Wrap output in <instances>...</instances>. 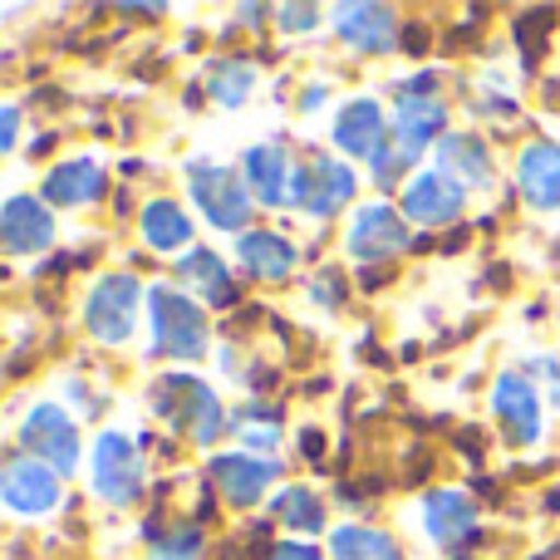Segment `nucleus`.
Instances as JSON below:
<instances>
[{
    "mask_svg": "<svg viewBox=\"0 0 560 560\" xmlns=\"http://www.w3.org/2000/svg\"><path fill=\"white\" fill-rule=\"evenodd\" d=\"M153 413L163 418L167 428L187 433L192 443H202V447L217 443V438H222V428L232 423V418H222V404H217V394L197 374H163V378H158Z\"/></svg>",
    "mask_w": 560,
    "mask_h": 560,
    "instance_id": "obj_1",
    "label": "nucleus"
},
{
    "mask_svg": "<svg viewBox=\"0 0 560 560\" xmlns=\"http://www.w3.org/2000/svg\"><path fill=\"white\" fill-rule=\"evenodd\" d=\"M148 315H153V354H163V359L207 354V315L192 295L153 285L148 290Z\"/></svg>",
    "mask_w": 560,
    "mask_h": 560,
    "instance_id": "obj_2",
    "label": "nucleus"
},
{
    "mask_svg": "<svg viewBox=\"0 0 560 560\" xmlns=\"http://www.w3.org/2000/svg\"><path fill=\"white\" fill-rule=\"evenodd\" d=\"M187 192H192L197 212L217 226V232H242L252 222V187L246 177H236V167L226 163H192L187 167Z\"/></svg>",
    "mask_w": 560,
    "mask_h": 560,
    "instance_id": "obj_3",
    "label": "nucleus"
},
{
    "mask_svg": "<svg viewBox=\"0 0 560 560\" xmlns=\"http://www.w3.org/2000/svg\"><path fill=\"white\" fill-rule=\"evenodd\" d=\"M138 295H143L138 276H128V271L104 276L84 300V329L98 339V345H124V339L133 335Z\"/></svg>",
    "mask_w": 560,
    "mask_h": 560,
    "instance_id": "obj_4",
    "label": "nucleus"
},
{
    "mask_svg": "<svg viewBox=\"0 0 560 560\" xmlns=\"http://www.w3.org/2000/svg\"><path fill=\"white\" fill-rule=\"evenodd\" d=\"M359 177L349 163H339V158L329 153H315L305 167H295V177H290V207H305L310 217H335L339 207L354 197Z\"/></svg>",
    "mask_w": 560,
    "mask_h": 560,
    "instance_id": "obj_5",
    "label": "nucleus"
},
{
    "mask_svg": "<svg viewBox=\"0 0 560 560\" xmlns=\"http://www.w3.org/2000/svg\"><path fill=\"white\" fill-rule=\"evenodd\" d=\"M20 447L45 467H55L59 477H69L79 467V423L59 404H35L20 423Z\"/></svg>",
    "mask_w": 560,
    "mask_h": 560,
    "instance_id": "obj_6",
    "label": "nucleus"
},
{
    "mask_svg": "<svg viewBox=\"0 0 560 560\" xmlns=\"http://www.w3.org/2000/svg\"><path fill=\"white\" fill-rule=\"evenodd\" d=\"M94 492L114 506H133L143 497V457L138 443L124 433H104L94 443Z\"/></svg>",
    "mask_w": 560,
    "mask_h": 560,
    "instance_id": "obj_7",
    "label": "nucleus"
},
{
    "mask_svg": "<svg viewBox=\"0 0 560 560\" xmlns=\"http://www.w3.org/2000/svg\"><path fill=\"white\" fill-rule=\"evenodd\" d=\"M345 246H349V256H354V266L394 261V256L408 246V217H404V212H394L388 202L359 207L354 222H349Z\"/></svg>",
    "mask_w": 560,
    "mask_h": 560,
    "instance_id": "obj_8",
    "label": "nucleus"
},
{
    "mask_svg": "<svg viewBox=\"0 0 560 560\" xmlns=\"http://www.w3.org/2000/svg\"><path fill=\"white\" fill-rule=\"evenodd\" d=\"M0 497L20 516H45L59 502V472L45 467L39 457L15 453V457H5V472H0Z\"/></svg>",
    "mask_w": 560,
    "mask_h": 560,
    "instance_id": "obj_9",
    "label": "nucleus"
},
{
    "mask_svg": "<svg viewBox=\"0 0 560 560\" xmlns=\"http://www.w3.org/2000/svg\"><path fill=\"white\" fill-rule=\"evenodd\" d=\"M463 197H467L463 183H453L443 167H428L404 187V217L418 226H447L463 217Z\"/></svg>",
    "mask_w": 560,
    "mask_h": 560,
    "instance_id": "obj_10",
    "label": "nucleus"
},
{
    "mask_svg": "<svg viewBox=\"0 0 560 560\" xmlns=\"http://www.w3.org/2000/svg\"><path fill=\"white\" fill-rule=\"evenodd\" d=\"M207 477L222 487L226 502L252 506L266 497V487L280 477V457H246V453H217L207 463Z\"/></svg>",
    "mask_w": 560,
    "mask_h": 560,
    "instance_id": "obj_11",
    "label": "nucleus"
},
{
    "mask_svg": "<svg viewBox=\"0 0 560 560\" xmlns=\"http://www.w3.org/2000/svg\"><path fill=\"white\" fill-rule=\"evenodd\" d=\"M492 413L502 418V433L512 447H532L541 438V404H536L532 378L502 374L492 388Z\"/></svg>",
    "mask_w": 560,
    "mask_h": 560,
    "instance_id": "obj_12",
    "label": "nucleus"
},
{
    "mask_svg": "<svg viewBox=\"0 0 560 560\" xmlns=\"http://www.w3.org/2000/svg\"><path fill=\"white\" fill-rule=\"evenodd\" d=\"M0 242H5L10 256H35L55 242V222H49V212L39 207V197L15 192L0 207Z\"/></svg>",
    "mask_w": 560,
    "mask_h": 560,
    "instance_id": "obj_13",
    "label": "nucleus"
},
{
    "mask_svg": "<svg viewBox=\"0 0 560 560\" xmlns=\"http://www.w3.org/2000/svg\"><path fill=\"white\" fill-rule=\"evenodd\" d=\"M242 177L252 187L256 202L266 207H290V177H295V163L280 143H261V148H246L242 158Z\"/></svg>",
    "mask_w": 560,
    "mask_h": 560,
    "instance_id": "obj_14",
    "label": "nucleus"
},
{
    "mask_svg": "<svg viewBox=\"0 0 560 560\" xmlns=\"http://www.w3.org/2000/svg\"><path fill=\"white\" fill-rule=\"evenodd\" d=\"M339 39L364 55H388L398 45V15L388 5H339L335 10Z\"/></svg>",
    "mask_w": 560,
    "mask_h": 560,
    "instance_id": "obj_15",
    "label": "nucleus"
},
{
    "mask_svg": "<svg viewBox=\"0 0 560 560\" xmlns=\"http://www.w3.org/2000/svg\"><path fill=\"white\" fill-rule=\"evenodd\" d=\"M384 143H388V128H384V108H378L374 98H354V104L339 108L335 148L345 158H369V163H374V153Z\"/></svg>",
    "mask_w": 560,
    "mask_h": 560,
    "instance_id": "obj_16",
    "label": "nucleus"
},
{
    "mask_svg": "<svg viewBox=\"0 0 560 560\" xmlns=\"http://www.w3.org/2000/svg\"><path fill=\"white\" fill-rule=\"evenodd\" d=\"M423 526H428V541L433 546H463L472 541V526H477V502L463 492H428L423 497Z\"/></svg>",
    "mask_w": 560,
    "mask_h": 560,
    "instance_id": "obj_17",
    "label": "nucleus"
},
{
    "mask_svg": "<svg viewBox=\"0 0 560 560\" xmlns=\"http://www.w3.org/2000/svg\"><path fill=\"white\" fill-rule=\"evenodd\" d=\"M516 187L536 212H556L560 207V143H532L516 163Z\"/></svg>",
    "mask_w": 560,
    "mask_h": 560,
    "instance_id": "obj_18",
    "label": "nucleus"
},
{
    "mask_svg": "<svg viewBox=\"0 0 560 560\" xmlns=\"http://www.w3.org/2000/svg\"><path fill=\"white\" fill-rule=\"evenodd\" d=\"M177 276L197 290V300H207V305H217V310H226V305H236V300H242L232 266H226L217 252H207V246L187 252L183 261H177Z\"/></svg>",
    "mask_w": 560,
    "mask_h": 560,
    "instance_id": "obj_19",
    "label": "nucleus"
},
{
    "mask_svg": "<svg viewBox=\"0 0 560 560\" xmlns=\"http://www.w3.org/2000/svg\"><path fill=\"white\" fill-rule=\"evenodd\" d=\"M438 167H443L453 183L463 187H492V153H487L482 138H467V133H443L438 138Z\"/></svg>",
    "mask_w": 560,
    "mask_h": 560,
    "instance_id": "obj_20",
    "label": "nucleus"
},
{
    "mask_svg": "<svg viewBox=\"0 0 560 560\" xmlns=\"http://www.w3.org/2000/svg\"><path fill=\"white\" fill-rule=\"evenodd\" d=\"M98 192H104V173H98V163H89V158H69V163H59L55 173L45 177L49 207H84V202H94Z\"/></svg>",
    "mask_w": 560,
    "mask_h": 560,
    "instance_id": "obj_21",
    "label": "nucleus"
},
{
    "mask_svg": "<svg viewBox=\"0 0 560 560\" xmlns=\"http://www.w3.org/2000/svg\"><path fill=\"white\" fill-rule=\"evenodd\" d=\"M236 256H242V266L256 280H285L295 271V246L276 232H246L242 242H236Z\"/></svg>",
    "mask_w": 560,
    "mask_h": 560,
    "instance_id": "obj_22",
    "label": "nucleus"
},
{
    "mask_svg": "<svg viewBox=\"0 0 560 560\" xmlns=\"http://www.w3.org/2000/svg\"><path fill=\"white\" fill-rule=\"evenodd\" d=\"M143 242L153 252H177V246L192 242V222H187V212L177 202L158 197V202L143 207Z\"/></svg>",
    "mask_w": 560,
    "mask_h": 560,
    "instance_id": "obj_23",
    "label": "nucleus"
},
{
    "mask_svg": "<svg viewBox=\"0 0 560 560\" xmlns=\"http://www.w3.org/2000/svg\"><path fill=\"white\" fill-rule=\"evenodd\" d=\"M226 428H232L246 447L276 453V443H280V408L266 404V398H246V404L232 413V423H226Z\"/></svg>",
    "mask_w": 560,
    "mask_h": 560,
    "instance_id": "obj_24",
    "label": "nucleus"
},
{
    "mask_svg": "<svg viewBox=\"0 0 560 560\" xmlns=\"http://www.w3.org/2000/svg\"><path fill=\"white\" fill-rule=\"evenodd\" d=\"M329 556L335 560H404L394 536L374 532V526H339V532L329 536Z\"/></svg>",
    "mask_w": 560,
    "mask_h": 560,
    "instance_id": "obj_25",
    "label": "nucleus"
},
{
    "mask_svg": "<svg viewBox=\"0 0 560 560\" xmlns=\"http://www.w3.org/2000/svg\"><path fill=\"white\" fill-rule=\"evenodd\" d=\"M423 153H428L423 138H413V133H404V128H394V133H388V143L378 148L374 163H369V167H374V183H378V187L404 183V173H408V167H413Z\"/></svg>",
    "mask_w": 560,
    "mask_h": 560,
    "instance_id": "obj_26",
    "label": "nucleus"
},
{
    "mask_svg": "<svg viewBox=\"0 0 560 560\" xmlns=\"http://www.w3.org/2000/svg\"><path fill=\"white\" fill-rule=\"evenodd\" d=\"M271 516L285 526V532H300V536L325 526V506L315 502V492H310V487H285L280 497H271Z\"/></svg>",
    "mask_w": 560,
    "mask_h": 560,
    "instance_id": "obj_27",
    "label": "nucleus"
},
{
    "mask_svg": "<svg viewBox=\"0 0 560 560\" xmlns=\"http://www.w3.org/2000/svg\"><path fill=\"white\" fill-rule=\"evenodd\" d=\"M256 84V69L246 65V59H222V65H212V74H207V89H212L217 104L236 108L246 94H252Z\"/></svg>",
    "mask_w": 560,
    "mask_h": 560,
    "instance_id": "obj_28",
    "label": "nucleus"
},
{
    "mask_svg": "<svg viewBox=\"0 0 560 560\" xmlns=\"http://www.w3.org/2000/svg\"><path fill=\"white\" fill-rule=\"evenodd\" d=\"M202 556V526L177 522L148 546V560H197Z\"/></svg>",
    "mask_w": 560,
    "mask_h": 560,
    "instance_id": "obj_29",
    "label": "nucleus"
},
{
    "mask_svg": "<svg viewBox=\"0 0 560 560\" xmlns=\"http://www.w3.org/2000/svg\"><path fill=\"white\" fill-rule=\"evenodd\" d=\"M310 300H319L325 310H335V305H345L349 300V285H345V271L339 266H325L315 280H310Z\"/></svg>",
    "mask_w": 560,
    "mask_h": 560,
    "instance_id": "obj_30",
    "label": "nucleus"
},
{
    "mask_svg": "<svg viewBox=\"0 0 560 560\" xmlns=\"http://www.w3.org/2000/svg\"><path fill=\"white\" fill-rule=\"evenodd\" d=\"M276 20L285 30H310V25H319V5H280Z\"/></svg>",
    "mask_w": 560,
    "mask_h": 560,
    "instance_id": "obj_31",
    "label": "nucleus"
},
{
    "mask_svg": "<svg viewBox=\"0 0 560 560\" xmlns=\"http://www.w3.org/2000/svg\"><path fill=\"white\" fill-rule=\"evenodd\" d=\"M526 369L546 378V388H551V404H560V359H551V354H536V359H526Z\"/></svg>",
    "mask_w": 560,
    "mask_h": 560,
    "instance_id": "obj_32",
    "label": "nucleus"
},
{
    "mask_svg": "<svg viewBox=\"0 0 560 560\" xmlns=\"http://www.w3.org/2000/svg\"><path fill=\"white\" fill-rule=\"evenodd\" d=\"M266 560H325V556H319L315 546H305V541H280V546L266 551Z\"/></svg>",
    "mask_w": 560,
    "mask_h": 560,
    "instance_id": "obj_33",
    "label": "nucleus"
},
{
    "mask_svg": "<svg viewBox=\"0 0 560 560\" xmlns=\"http://www.w3.org/2000/svg\"><path fill=\"white\" fill-rule=\"evenodd\" d=\"M300 453H305L310 463H319V453H325V438H319L315 428H305V433H300Z\"/></svg>",
    "mask_w": 560,
    "mask_h": 560,
    "instance_id": "obj_34",
    "label": "nucleus"
},
{
    "mask_svg": "<svg viewBox=\"0 0 560 560\" xmlns=\"http://www.w3.org/2000/svg\"><path fill=\"white\" fill-rule=\"evenodd\" d=\"M325 94H329V89H325V84H310V89H305V94H300V108H305V114H315V108H319V104H325Z\"/></svg>",
    "mask_w": 560,
    "mask_h": 560,
    "instance_id": "obj_35",
    "label": "nucleus"
},
{
    "mask_svg": "<svg viewBox=\"0 0 560 560\" xmlns=\"http://www.w3.org/2000/svg\"><path fill=\"white\" fill-rule=\"evenodd\" d=\"M15 128H20L15 108H5V128H0V138H5V148H15Z\"/></svg>",
    "mask_w": 560,
    "mask_h": 560,
    "instance_id": "obj_36",
    "label": "nucleus"
}]
</instances>
